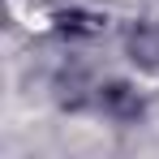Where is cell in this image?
<instances>
[{"label": "cell", "mask_w": 159, "mask_h": 159, "mask_svg": "<svg viewBox=\"0 0 159 159\" xmlns=\"http://www.w3.org/2000/svg\"><path fill=\"white\" fill-rule=\"evenodd\" d=\"M52 22H56V30H60L65 39H95V34H103V26H107L103 13H90V9H60Z\"/></svg>", "instance_id": "cell-3"}, {"label": "cell", "mask_w": 159, "mask_h": 159, "mask_svg": "<svg viewBox=\"0 0 159 159\" xmlns=\"http://www.w3.org/2000/svg\"><path fill=\"white\" fill-rule=\"evenodd\" d=\"M125 56L138 69L155 73L159 69V22H133L125 30Z\"/></svg>", "instance_id": "cell-2"}, {"label": "cell", "mask_w": 159, "mask_h": 159, "mask_svg": "<svg viewBox=\"0 0 159 159\" xmlns=\"http://www.w3.org/2000/svg\"><path fill=\"white\" fill-rule=\"evenodd\" d=\"M56 99H60V107H82L86 103V73L82 69L65 73V78L56 82Z\"/></svg>", "instance_id": "cell-4"}, {"label": "cell", "mask_w": 159, "mask_h": 159, "mask_svg": "<svg viewBox=\"0 0 159 159\" xmlns=\"http://www.w3.org/2000/svg\"><path fill=\"white\" fill-rule=\"evenodd\" d=\"M95 99L103 107V116L116 120V125H138L146 116V95L138 86H129V82H103Z\"/></svg>", "instance_id": "cell-1"}]
</instances>
